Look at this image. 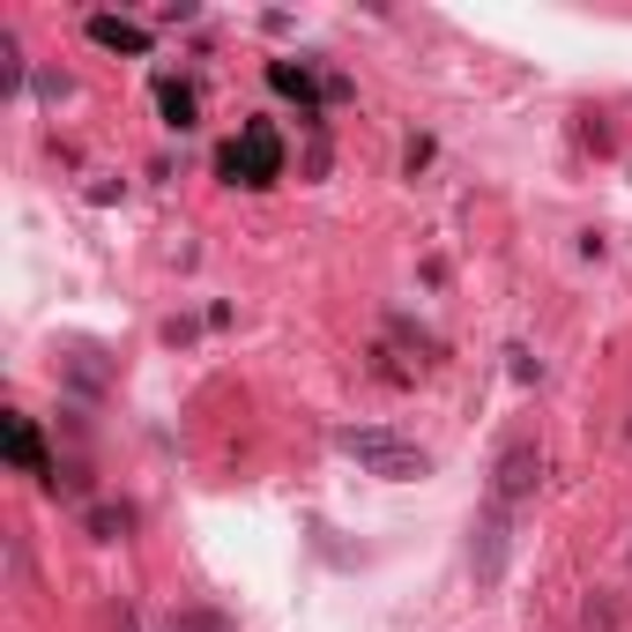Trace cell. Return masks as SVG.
<instances>
[{
  "label": "cell",
  "mask_w": 632,
  "mask_h": 632,
  "mask_svg": "<svg viewBox=\"0 0 632 632\" xmlns=\"http://www.w3.org/2000/svg\"><path fill=\"white\" fill-rule=\"evenodd\" d=\"M342 454L350 462H365L372 476H394V484H410V476H424V447H410V439H394V432H372V424H350L342 432Z\"/></svg>",
  "instance_id": "6da1fadb"
},
{
  "label": "cell",
  "mask_w": 632,
  "mask_h": 632,
  "mask_svg": "<svg viewBox=\"0 0 632 632\" xmlns=\"http://www.w3.org/2000/svg\"><path fill=\"white\" fill-rule=\"evenodd\" d=\"M223 171H231V179H245V187H261V179H275V171H283V142H275L268 127H245L239 142L223 149Z\"/></svg>",
  "instance_id": "7a4b0ae2"
},
{
  "label": "cell",
  "mask_w": 632,
  "mask_h": 632,
  "mask_svg": "<svg viewBox=\"0 0 632 632\" xmlns=\"http://www.w3.org/2000/svg\"><path fill=\"white\" fill-rule=\"evenodd\" d=\"M535 447L529 439H513L506 454H499V484H491V506H521V499H529V484H535Z\"/></svg>",
  "instance_id": "3957f363"
},
{
  "label": "cell",
  "mask_w": 632,
  "mask_h": 632,
  "mask_svg": "<svg viewBox=\"0 0 632 632\" xmlns=\"http://www.w3.org/2000/svg\"><path fill=\"white\" fill-rule=\"evenodd\" d=\"M8 454H16V462H23V469H38V476H46V447H38V432H30L23 417L8 424Z\"/></svg>",
  "instance_id": "277c9868"
},
{
  "label": "cell",
  "mask_w": 632,
  "mask_h": 632,
  "mask_svg": "<svg viewBox=\"0 0 632 632\" xmlns=\"http://www.w3.org/2000/svg\"><path fill=\"white\" fill-rule=\"evenodd\" d=\"M90 30H98V46H127V52H142V46H149V38H142L134 23H112V16H98Z\"/></svg>",
  "instance_id": "5b68a950"
},
{
  "label": "cell",
  "mask_w": 632,
  "mask_h": 632,
  "mask_svg": "<svg viewBox=\"0 0 632 632\" xmlns=\"http://www.w3.org/2000/svg\"><path fill=\"white\" fill-rule=\"evenodd\" d=\"M164 112H171V127H187L194 120V98H187V90H164Z\"/></svg>",
  "instance_id": "8992f818"
}]
</instances>
